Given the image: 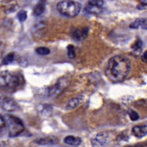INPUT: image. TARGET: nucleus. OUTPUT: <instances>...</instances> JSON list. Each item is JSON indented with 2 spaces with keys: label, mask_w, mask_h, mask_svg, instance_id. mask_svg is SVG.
Wrapping results in <instances>:
<instances>
[{
  "label": "nucleus",
  "mask_w": 147,
  "mask_h": 147,
  "mask_svg": "<svg viewBox=\"0 0 147 147\" xmlns=\"http://www.w3.org/2000/svg\"><path fill=\"white\" fill-rule=\"evenodd\" d=\"M131 64L129 59L123 55L111 57L105 69V75L111 82L118 83L124 81L129 74Z\"/></svg>",
  "instance_id": "1"
},
{
  "label": "nucleus",
  "mask_w": 147,
  "mask_h": 147,
  "mask_svg": "<svg viewBox=\"0 0 147 147\" xmlns=\"http://www.w3.org/2000/svg\"><path fill=\"white\" fill-rule=\"evenodd\" d=\"M24 77L19 73L9 71H1L0 74V86L9 90H17L24 84Z\"/></svg>",
  "instance_id": "2"
},
{
  "label": "nucleus",
  "mask_w": 147,
  "mask_h": 147,
  "mask_svg": "<svg viewBox=\"0 0 147 147\" xmlns=\"http://www.w3.org/2000/svg\"><path fill=\"white\" fill-rule=\"evenodd\" d=\"M58 11L62 15L67 17H75L80 13L81 4L73 0H64L57 4Z\"/></svg>",
  "instance_id": "3"
},
{
  "label": "nucleus",
  "mask_w": 147,
  "mask_h": 147,
  "mask_svg": "<svg viewBox=\"0 0 147 147\" xmlns=\"http://www.w3.org/2000/svg\"><path fill=\"white\" fill-rule=\"evenodd\" d=\"M4 119L8 128L10 137H16L24 131V123L20 118L10 114H6Z\"/></svg>",
  "instance_id": "4"
},
{
  "label": "nucleus",
  "mask_w": 147,
  "mask_h": 147,
  "mask_svg": "<svg viewBox=\"0 0 147 147\" xmlns=\"http://www.w3.org/2000/svg\"><path fill=\"white\" fill-rule=\"evenodd\" d=\"M104 4L103 0H88L85 10L89 14H101L104 9Z\"/></svg>",
  "instance_id": "5"
},
{
  "label": "nucleus",
  "mask_w": 147,
  "mask_h": 147,
  "mask_svg": "<svg viewBox=\"0 0 147 147\" xmlns=\"http://www.w3.org/2000/svg\"><path fill=\"white\" fill-rule=\"evenodd\" d=\"M68 84L69 82L66 78H62V79H60L54 86L50 88L49 92H48L49 96H51V97H55V96H57L58 94H60L61 93V92L63 89H65L66 86L68 85Z\"/></svg>",
  "instance_id": "6"
},
{
  "label": "nucleus",
  "mask_w": 147,
  "mask_h": 147,
  "mask_svg": "<svg viewBox=\"0 0 147 147\" xmlns=\"http://www.w3.org/2000/svg\"><path fill=\"white\" fill-rule=\"evenodd\" d=\"M1 107L4 111H9V112L15 111L19 109L18 104L13 98L7 97V96L1 98Z\"/></svg>",
  "instance_id": "7"
},
{
  "label": "nucleus",
  "mask_w": 147,
  "mask_h": 147,
  "mask_svg": "<svg viewBox=\"0 0 147 147\" xmlns=\"http://www.w3.org/2000/svg\"><path fill=\"white\" fill-rule=\"evenodd\" d=\"M110 136L108 133L101 132L98 134L93 139L91 140L93 146H103L106 145L109 142Z\"/></svg>",
  "instance_id": "8"
},
{
  "label": "nucleus",
  "mask_w": 147,
  "mask_h": 147,
  "mask_svg": "<svg viewBox=\"0 0 147 147\" xmlns=\"http://www.w3.org/2000/svg\"><path fill=\"white\" fill-rule=\"evenodd\" d=\"M88 34V28H78V29H76L73 30L71 34V36L73 39L76 41H82L87 37Z\"/></svg>",
  "instance_id": "9"
},
{
  "label": "nucleus",
  "mask_w": 147,
  "mask_h": 147,
  "mask_svg": "<svg viewBox=\"0 0 147 147\" xmlns=\"http://www.w3.org/2000/svg\"><path fill=\"white\" fill-rule=\"evenodd\" d=\"M132 134L136 138H143L147 135V125H139L133 126L132 129Z\"/></svg>",
  "instance_id": "10"
},
{
  "label": "nucleus",
  "mask_w": 147,
  "mask_h": 147,
  "mask_svg": "<svg viewBox=\"0 0 147 147\" xmlns=\"http://www.w3.org/2000/svg\"><path fill=\"white\" fill-rule=\"evenodd\" d=\"M83 101V96H76V97L72 98L71 99L67 101V104H66L65 109L67 111H70V110H73L77 108Z\"/></svg>",
  "instance_id": "11"
},
{
  "label": "nucleus",
  "mask_w": 147,
  "mask_h": 147,
  "mask_svg": "<svg viewBox=\"0 0 147 147\" xmlns=\"http://www.w3.org/2000/svg\"><path fill=\"white\" fill-rule=\"evenodd\" d=\"M46 7V0H39L34 7L33 14L36 17L40 16L45 11Z\"/></svg>",
  "instance_id": "12"
},
{
  "label": "nucleus",
  "mask_w": 147,
  "mask_h": 147,
  "mask_svg": "<svg viewBox=\"0 0 147 147\" xmlns=\"http://www.w3.org/2000/svg\"><path fill=\"white\" fill-rule=\"evenodd\" d=\"M59 139L56 137H47L42 138V139H38L35 141V143L38 145H54L55 144L58 143Z\"/></svg>",
  "instance_id": "13"
},
{
  "label": "nucleus",
  "mask_w": 147,
  "mask_h": 147,
  "mask_svg": "<svg viewBox=\"0 0 147 147\" xmlns=\"http://www.w3.org/2000/svg\"><path fill=\"white\" fill-rule=\"evenodd\" d=\"M129 27L131 29H142L147 30V20L145 18H139L136 19L133 22L130 24Z\"/></svg>",
  "instance_id": "14"
},
{
  "label": "nucleus",
  "mask_w": 147,
  "mask_h": 147,
  "mask_svg": "<svg viewBox=\"0 0 147 147\" xmlns=\"http://www.w3.org/2000/svg\"><path fill=\"white\" fill-rule=\"evenodd\" d=\"M64 142L67 145L74 146H78L81 144L82 140L80 137L73 136H67L64 139Z\"/></svg>",
  "instance_id": "15"
},
{
  "label": "nucleus",
  "mask_w": 147,
  "mask_h": 147,
  "mask_svg": "<svg viewBox=\"0 0 147 147\" xmlns=\"http://www.w3.org/2000/svg\"><path fill=\"white\" fill-rule=\"evenodd\" d=\"M142 46H143V42L140 39H137L133 46L131 47L133 49V54L135 57H139L142 53Z\"/></svg>",
  "instance_id": "16"
},
{
  "label": "nucleus",
  "mask_w": 147,
  "mask_h": 147,
  "mask_svg": "<svg viewBox=\"0 0 147 147\" xmlns=\"http://www.w3.org/2000/svg\"><path fill=\"white\" fill-rule=\"evenodd\" d=\"M17 59H17V57H16L15 54H14V52H10L3 58L1 64H2L3 65H8V64H12V63L14 62L15 60L17 61Z\"/></svg>",
  "instance_id": "17"
},
{
  "label": "nucleus",
  "mask_w": 147,
  "mask_h": 147,
  "mask_svg": "<svg viewBox=\"0 0 147 147\" xmlns=\"http://www.w3.org/2000/svg\"><path fill=\"white\" fill-rule=\"evenodd\" d=\"M67 56L70 59H73L76 57V49H75L74 46L72 45H70L67 46Z\"/></svg>",
  "instance_id": "18"
},
{
  "label": "nucleus",
  "mask_w": 147,
  "mask_h": 147,
  "mask_svg": "<svg viewBox=\"0 0 147 147\" xmlns=\"http://www.w3.org/2000/svg\"><path fill=\"white\" fill-rule=\"evenodd\" d=\"M35 51H36V52L38 54L42 56L48 55V54H49L50 53V50L48 49V47H41L37 48Z\"/></svg>",
  "instance_id": "19"
},
{
  "label": "nucleus",
  "mask_w": 147,
  "mask_h": 147,
  "mask_svg": "<svg viewBox=\"0 0 147 147\" xmlns=\"http://www.w3.org/2000/svg\"><path fill=\"white\" fill-rule=\"evenodd\" d=\"M128 114L130 118V119L133 121H137L139 119V115L136 111H133V110H129L128 111Z\"/></svg>",
  "instance_id": "20"
},
{
  "label": "nucleus",
  "mask_w": 147,
  "mask_h": 147,
  "mask_svg": "<svg viewBox=\"0 0 147 147\" xmlns=\"http://www.w3.org/2000/svg\"><path fill=\"white\" fill-rule=\"evenodd\" d=\"M17 17L20 22H23L25 21L27 17V11H24V10H21V11H20L17 13Z\"/></svg>",
  "instance_id": "21"
},
{
  "label": "nucleus",
  "mask_w": 147,
  "mask_h": 147,
  "mask_svg": "<svg viewBox=\"0 0 147 147\" xmlns=\"http://www.w3.org/2000/svg\"><path fill=\"white\" fill-rule=\"evenodd\" d=\"M142 59L144 62L147 63V50L146 51H145L143 53V54H142Z\"/></svg>",
  "instance_id": "22"
},
{
  "label": "nucleus",
  "mask_w": 147,
  "mask_h": 147,
  "mask_svg": "<svg viewBox=\"0 0 147 147\" xmlns=\"http://www.w3.org/2000/svg\"><path fill=\"white\" fill-rule=\"evenodd\" d=\"M139 1H140L141 4H142V5L146 7V6H147V0H139Z\"/></svg>",
  "instance_id": "23"
}]
</instances>
